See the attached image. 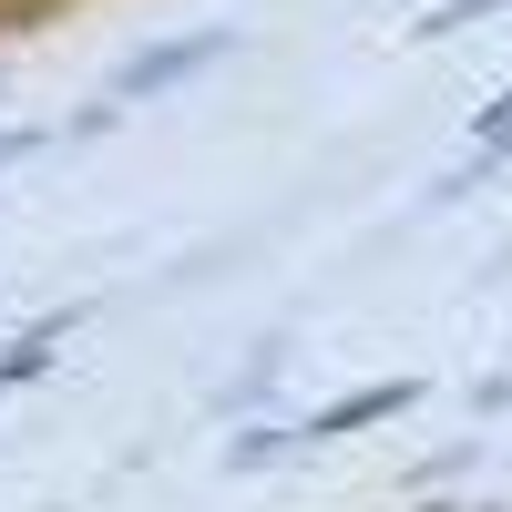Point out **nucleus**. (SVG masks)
<instances>
[{
  "label": "nucleus",
  "mask_w": 512,
  "mask_h": 512,
  "mask_svg": "<svg viewBox=\"0 0 512 512\" xmlns=\"http://www.w3.org/2000/svg\"><path fill=\"white\" fill-rule=\"evenodd\" d=\"M41 11H62V0H0V31H21V21H41Z\"/></svg>",
  "instance_id": "f257e3e1"
}]
</instances>
